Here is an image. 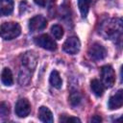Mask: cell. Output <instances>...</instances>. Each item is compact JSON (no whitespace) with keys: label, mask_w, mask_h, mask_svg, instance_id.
<instances>
[{"label":"cell","mask_w":123,"mask_h":123,"mask_svg":"<svg viewBox=\"0 0 123 123\" xmlns=\"http://www.w3.org/2000/svg\"><path fill=\"white\" fill-rule=\"evenodd\" d=\"M60 121L62 122H81V120L77 117H61Z\"/></svg>","instance_id":"obj_22"},{"label":"cell","mask_w":123,"mask_h":123,"mask_svg":"<svg viewBox=\"0 0 123 123\" xmlns=\"http://www.w3.org/2000/svg\"><path fill=\"white\" fill-rule=\"evenodd\" d=\"M102 121V118L100 117V115H94L91 119H90V122H93V123H99Z\"/></svg>","instance_id":"obj_23"},{"label":"cell","mask_w":123,"mask_h":123,"mask_svg":"<svg viewBox=\"0 0 123 123\" xmlns=\"http://www.w3.org/2000/svg\"><path fill=\"white\" fill-rule=\"evenodd\" d=\"M32 74H33V71L21 66L20 71H19V75H18V83L21 86H28L31 82Z\"/></svg>","instance_id":"obj_11"},{"label":"cell","mask_w":123,"mask_h":123,"mask_svg":"<svg viewBox=\"0 0 123 123\" xmlns=\"http://www.w3.org/2000/svg\"><path fill=\"white\" fill-rule=\"evenodd\" d=\"M35 42H36L37 45L40 46L43 49L49 50V51H55L57 49V43L55 42V40L46 34L36 37Z\"/></svg>","instance_id":"obj_5"},{"label":"cell","mask_w":123,"mask_h":123,"mask_svg":"<svg viewBox=\"0 0 123 123\" xmlns=\"http://www.w3.org/2000/svg\"><path fill=\"white\" fill-rule=\"evenodd\" d=\"M51 33H52V35L54 36V37L55 38H57V39H61L62 37V36H63V29H62V27L61 26V25H54V26H52V28H51Z\"/></svg>","instance_id":"obj_19"},{"label":"cell","mask_w":123,"mask_h":123,"mask_svg":"<svg viewBox=\"0 0 123 123\" xmlns=\"http://www.w3.org/2000/svg\"><path fill=\"white\" fill-rule=\"evenodd\" d=\"M102 84L105 87H111L115 83V73L111 65H104L101 68Z\"/></svg>","instance_id":"obj_3"},{"label":"cell","mask_w":123,"mask_h":123,"mask_svg":"<svg viewBox=\"0 0 123 123\" xmlns=\"http://www.w3.org/2000/svg\"><path fill=\"white\" fill-rule=\"evenodd\" d=\"M122 92H123V90L119 89L117 92H115V94L111 96V98L109 100V108L111 110H115V109H119L122 107V104H123Z\"/></svg>","instance_id":"obj_10"},{"label":"cell","mask_w":123,"mask_h":123,"mask_svg":"<svg viewBox=\"0 0 123 123\" xmlns=\"http://www.w3.org/2000/svg\"><path fill=\"white\" fill-rule=\"evenodd\" d=\"M88 56L91 60L93 61H101L103 59H105L107 57V50L106 48L98 43V42H94L90 45V47L88 48Z\"/></svg>","instance_id":"obj_4"},{"label":"cell","mask_w":123,"mask_h":123,"mask_svg":"<svg viewBox=\"0 0 123 123\" xmlns=\"http://www.w3.org/2000/svg\"><path fill=\"white\" fill-rule=\"evenodd\" d=\"M90 87H91L92 92L96 96L100 97V96L103 95V93H104V86H103V84L99 80H97V79L91 80V82H90Z\"/></svg>","instance_id":"obj_14"},{"label":"cell","mask_w":123,"mask_h":123,"mask_svg":"<svg viewBox=\"0 0 123 123\" xmlns=\"http://www.w3.org/2000/svg\"><path fill=\"white\" fill-rule=\"evenodd\" d=\"M31 111V105L25 98L19 99L15 104V113L18 117H26Z\"/></svg>","instance_id":"obj_8"},{"label":"cell","mask_w":123,"mask_h":123,"mask_svg":"<svg viewBox=\"0 0 123 123\" xmlns=\"http://www.w3.org/2000/svg\"><path fill=\"white\" fill-rule=\"evenodd\" d=\"M20 33V25L16 22H4L0 25V37L6 40L17 37Z\"/></svg>","instance_id":"obj_2"},{"label":"cell","mask_w":123,"mask_h":123,"mask_svg":"<svg viewBox=\"0 0 123 123\" xmlns=\"http://www.w3.org/2000/svg\"><path fill=\"white\" fill-rule=\"evenodd\" d=\"M49 81H50V84L56 88H61L62 86V80L60 76V73L57 70H53L51 72Z\"/></svg>","instance_id":"obj_16"},{"label":"cell","mask_w":123,"mask_h":123,"mask_svg":"<svg viewBox=\"0 0 123 123\" xmlns=\"http://www.w3.org/2000/svg\"><path fill=\"white\" fill-rule=\"evenodd\" d=\"M99 34L106 39H121L122 21L120 18L107 19L101 23Z\"/></svg>","instance_id":"obj_1"},{"label":"cell","mask_w":123,"mask_h":123,"mask_svg":"<svg viewBox=\"0 0 123 123\" xmlns=\"http://www.w3.org/2000/svg\"><path fill=\"white\" fill-rule=\"evenodd\" d=\"M10 112V108H9V104L7 103H1L0 104V113L2 115H7Z\"/></svg>","instance_id":"obj_21"},{"label":"cell","mask_w":123,"mask_h":123,"mask_svg":"<svg viewBox=\"0 0 123 123\" xmlns=\"http://www.w3.org/2000/svg\"><path fill=\"white\" fill-rule=\"evenodd\" d=\"M13 11V0H0V16H6Z\"/></svg>","instance_id":"obj_12"},{"label":"cell","mask_w":123,"mask_h":123,"mask_svg":"<svg viewBox=\"0 0 123 123\" xmlns=\"http://www.w3.org/2000/svg\"><path fill=\"white\" fill-rule=\"evenodd\" d=\"M82 101V96L78 91H72L69 96V103L72 107L78 106Z\"/></svg>","instance_id":"obj_18"},{"label":"cell","mask_w":123,"mask_h":123,"mask_svg":"<svg viewBox=\"0 0 123 123\" xmlns=\"http://www.w3.org/2000/svg\"><path fill=\"white\" fill-rule=\"evenodd\" d=\"M1 80H2L3 84L8 86H10L13 84V78H12V71L10 68L5 67L3 69L2 74H1Z\"/></svg>","instance_id":"obj_15"},{"label":"cell","mask_w":123,"mask_h":123,"mask_svg":"<svg viewBox=\"0 0 123 123\" xmlns=\"http://www.w3.org/2000/svg\"><path fill=\"white\" fill-rule=\"evenodd\" d=\"M38 118L42 122H53V114L51 111L44 106H41L38 110Z\"/></svg>","instance_id":"obj_13"},{"label":"cell","mask_w":123,"mask_h":123,"mask_svg":"<svg viewBox=\"0 0 123 123\" xmlns=\"http://www.w3.org/2000/svg\"><path fill=\"white\" fill-rule=\"evenodd\" d=\"M90 4H91V0H78V7L83 17H86L87 15Z\"/></svg>","instance_id":"obj_17"},{"label":"cell","mask_w":123,"mask_h":123,"mask_svg":"<svg viewBox=\"0 0 123 123\" xmlns=\"http://www.w3.org/2000/svg\"><path fill=\"white\" fill-rule=\"evenodd\" d=\"M21 64H22V67H25L34 72L37 66V57L33 52H30V51L26 52L23 54L21 58Z\"/></svg>","instance_id":"obj_9"},{"label":"cell","mask_w":123,"mask_h":123,"mask_svg":"<svg viewBox=\"0 0 123 123\" xmlns=\"http://www.w3.org/2000/svg\"><path fill=\"white\" fill-rule=\"evenodd\" d=\"M80 47H81V43L77 37H70L63 43V50L70 55L77 54L80 50Z\"/></svg>","instance_id":"obj_6"},{"label":"cell","mask_w":123,"mask_h":123,"mask_svg":"<svg viewBox=\"0 0 123 123\" xmlns=\"http://www.w3.org/2000/svg\"><path fill=\"white\" fill-rule=\"evenodd\" d=\"M47 26V20L42 15H36L29 21V29L32 32H37L45 29Z\"/></svg>","instance_id":"obj_7"},{"label":"cell","mask_w":123,"mask_h":123,"mask_svg":"<svg viewBox=\"0 0 123 123\" xmlns=\"http://www.w3.org/2000/svg\"><path fill=\"white\" fill-rule=\"evenodd\" d=\"M35 3L40 7H48L55 3L56 0H34Z\"/></svg>","instance_id":"obj_20"}]
</instances>
